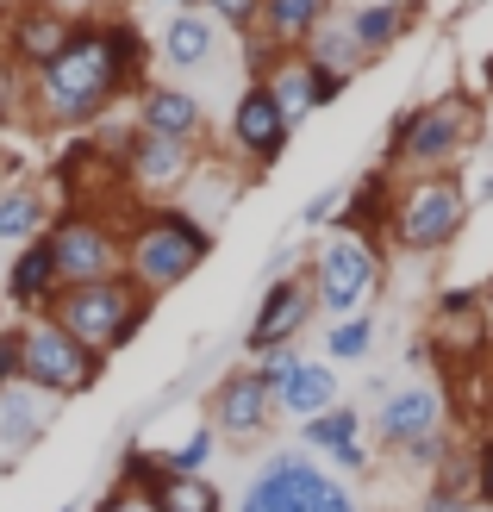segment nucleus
Listing matches in <instances>:
<instances>
[{
  "mask_svg": "<svg viewBox=\"0 0 493 512\" xmlns=\"http://www.w3.org/2000/svg\"><path fill=\"white\" fill-rule=\"evenodd\" d=\"M0 281H7V300H13V306H25V313H44V306L63 294V275H57V256H50V238L19 244Z\"/></svg>",
  "mask_w": 493,
  "mask_h": 512,
  "instance_id": "nucleus-19",
  "label": "nucleus"
},
{
  "mask_svg": "<svg viewBox=\"0 0 493 512\" xmlns=\"http://www.w3.org/2000/svg\"><path fill=\"white\" fill-rule=\"evenodd\" d=\"M213 244V225H200L188 207H150L125 225V275L138 294L163 300L213 256Z\"/></svg>",
  "mask_w": 493,
  "mask_h": 512,
  "instance_id": "nucleus-2",
  "label": "nucleus"
},
{
  "mask_svg": "<svg viewBox=\"0 0 493 512\" xmlns=\"http://www.w3.org/2000/svg\"><path fill=\"white\" fill-rule=\"evenodd\" d=\"M144 69H150V44L132 19H88L75 25L63 57L38 69L32 100L50 125H94L125 94V82H138Z\"/></svg>",
  "mask_w": 493,
  "mask_h": 512,
  "instance_id": "nucleus-1",
  "label": "nucleus"
},
{
  "mask_svg": "<svg viewBox=\"0 0 493 512\" xmlns=\"http://www.w3.org/2000/svg\"><path fill=\"white\" fill-rule=\"evenodd\" d=\"M412 19H419V7H375V0H362L356 13H344V25H350V38L362 44V57H381V50H394L406 32H412Z\"/></svg>",
  "mask_w": 493,
  "mask_h": 512,
  "instance_id": "nucleus-25",
  "label": "nucleus"
},
{
  "mask_svg": "<svg viewBox=\"0 0 493 512\" xmlns=\"http://www.w3.org/2000/svg\"><path fill=\"white\" fill-rule=\"evenodd\" d=\"M206 425H213L219 444H256L275 425V394L256 381V369H225L206 394Z\"/></svg>",
  "mask_w": 493,
  "mask_h": 512,
  "instance_id": "nucleus-9",
  "label": "nucleus"
},
{
  "mask_svg": "<svg viewBox=\"0 0 493 512\" xmlns=\"http://www.w3.org/2000/svg\"><path fill=\"white\" fill-rule=\"evenodd\" d=\"M263 88H269V100H275V113H281V125H288V132H300L306 119L319 113V100H313V63L300 57H281L269 75H263Z\"/></svg>",
  "mask_w": 493,
  "mask_h": 512,
  "instance_id": "nucleus-22",
  "label": "nucleus"
},
{
  "mask_svg": "<svg viewBox=\"0 0 493 512\" xmlns=\"http://www.w3.org/2000/svg\"><path fill=\"white\" fill-rule=\"evenodd\" d=\"M300 450H306V456H325L337 475H362V469H369V444H362V406H356V400H337L331 413L306 419V425H300Z\"/></svg>",
  "mask_w": 493,
  "mask_h": 512,
  "instance_id": "nucleus-14",
  "label": "nucleus"
},
{
  "mask_svg": "<svg viewBox=\"0 0 493 512\" xmlns=\"http://www.w3.org/2000/svg\"><path fill=\"white\" fill-rule=\"evenodd\" d=\"M375 7H419V0H375Z\"/></svg>",
  "mask_w": 493,
  "mask_h": 512,
  "instance_id": "nucleus-37",
  "label": "nucleus"
},
{
  "mask_svg": "<svg viewBox=\"0 0 493 512\" xmlns=\"http://www.w3.org/2000/svg\"><path fill=\"white\" fill-rule=\"evenodd\" d=\"M337 400H344V394H337V369L325 363V356H306V363L275 388V413H288L294 425H306V419L331 413Z\"/></svg>",
  "mask_w": 493,
  "mask_h": 512,
  "instance_id": "nucleus-20",
  "label": "nucleus"
},
{
  "mask_svg": "<svg viewBox=\"0 0 493 512\" xmlns=\"http://www.w3.org/2000/svg\"><path fill=\"white\" fill-rule=\"evenodd\" d=\"M194 7L219 25V32H256V19H263V0H194Z\"/></svg>",
  "mask_w": 493,
  "mask_h": 512,
  "instance_id": "nucleus-28",
  "label": "nucleus"
},
{
  "mask_svg": "<svg viewBox=\"0 0 493 512\" xmlns=\"http://www.w3.org/2000/svg\"><path fill=\"white\" fill-rule=\"evenodd\" d=\"M444 419H450V394L437 381H400V388H381L375 400V438L387 450H406L431 431H444Z\"/></svg>",
  "mask_w": 493,
  "mask_h": 512,
  "instance_id": "nucleus-11",
  "label": "nucleus"
},
{
  "mask_svg": "<svg viewBox=\"0 0 493 512\" xmlns=\"http://www.w3.org/2000/svg\"><path fill=\"white\" fill-rule=\"evenodd\" d=\"M300 363H306V350H300V344H275V350H263V356H250V369H256V381H263L269 394H275Z\"/></svg>",
  "mask_w": 493,
  "mask_h": 512,
  "instance_id": "nucleus-29",
  "label": "nucleus"
},
{
  "mask_svg": "<svg viewBox=\"0 0 493 512\" xmlns=\"http://www.w3.org/2000/svg\"><path fill=\"white\" fill-rule=\"evenodd\" d=\"M306 281H313V294H319V313H331V319L369 313V300L381 288V244L350 238V232L331 225V232L313 244V269H306Z\"/></svg>",
  "mask_w": 493,
  "mask_h": 512,
  "instance_id": "nucleus-6",
  "label": "nucleus"
},
{
  "mask_svg": "<svg viewBox=\"0 0 493 512\" xmlns=\"http://www.w3.org/2000/svg\"><path fill=\"white\" fill-rule=\"evenodd\" d=\"M94 512H150V506H144V500H138L132 488H113V494H107V500H100Z\"/></svg>",
  "mask_w": 493,
  "mask_h": 512,
  "instance_id": "nucleus-34",
  "label": "nucleus"
},
{
  "mask_svg": "<svg viewBox=\"0 0 493 512\" xmlns=\"http://www.w3.org/2000/svg\"><path fill=\"white\" fill-rule=\"evenodd\" d=\"M50 419H57V400H44L38 388H25V381L0 388V469L38 450L44 431H50Z\"/></svg>",
  "mask_w": 493,
  "mask_h": 512,
  "instance_id": "nucleus-17",
  "label": "nucleus"
},
{
  "mask_svg": "<svg viewBox=\"0 0 493 512\" xmlns=\"http://www.w3.org/2000/svg\"><path fill=\"white\" fill-rule=\"evenodd\" d=\"M132 119H138V132H144V138H175V144H200V132H206V107H200V94H194V88H181V82H144Z\"/></svg>",
  "mask_w": 493,
  "mask_h": 512,
  "instance_id": "nucleus-15",
  "label": "nucleus"
},
{
  "mask_svg": "<svg viewBox=\"0 0 493 512\" xmlns=\"http://www.w3.org/2000/svg\"><path fill=\"white\" fill-rule=\"evenodd\" d=\"M219 456V438H213V425H194L181 444H169L163 450V469L169 475H206V463Z\"/></svg>",
  "mask_w": 493,
  "mask_h": 512,
  "instance_id": "nucleus-27",
  "label": "nucleus"
},
{
  "mask_svg": "<svg viewBox=\"0 0 493 512\" xmlns=\"http://www.w3.org/2000/svg\"><path fill=\"white\" fill-rule=\"evenodd\" d=\"M487 413H493V375H487Z\"/></svg>",
  "mask_w": 493,
  "mask_h": 512,
  "instance_id": "nucleus-39",
  "label": "nucleus"
},
{
  "mask_svg": "<svg viewBox=\"0 0 493 512\" xmlns=\"http://www.w3.org/2000/svg\"><path fill=\"white\" fill-rule=\"evenodd\" d=\"M50 232V200L32 182H7L0 188V244H32Z\"/></svg>",
  "mask_w": 493,
  "mask_h": 512,
  "instance_id": "nucleus-23",
  "label": "nucleus"
},
{
  "mask_svg": "<svg viewBox=\"0 0 493 512\" xmlns=\"http://www.w3.org/2000/svg\"><path fill=\"white\" fill-rule=\"evenodd\" d=\"M300 57L313 63V69H325V75H337V82H356V75L369 69V57H362V44L350 38V25H344V19H325L319 32L300 44Z\"/></svg>",
  "mask_w": 493,
  "mask_h": 512,
  "instance_id": "nucleus-24",
  "label": "nucleus"
},
{
  "mask_svg": "<svg viewBox=\"0 0 493 512\" xmlns=\"http://www.w3.org/2000/svg\"><path fill=\"white\" fill-rule=\"evenodd\" d=\"M319 512H362V506H356V494L344 488V481H337V488L325 494V506H319Z\"/></svg>",
  "mask_w": 493,
  "mask_h": 512,
  "instance_id": "nucleus-35",
  "label": "nucleus"
},
{
  "mask_svg": "<svg viewBox=\"0 0 493 512\" xmlns=\"http://www.w3.org/2000/svg\"><path fill=\"white\" fill-rule=\"evenodd\" d=\"M25 100H32V88H25V69L0 50V125H13L25 119Z\"/></svg>",
  "mask_w": 493,
  "mask_h": 512,
  "instance_id": "nucleus-30",
  "label": "nucleus"
},
{
  "mask_svg": "<svg viewBox=\"0 0 493 512\" xmlns=\"http://www.w3.org/2000/svg\"><path fill=\"white\" fill-rule=\"evenodd\" d=\"M100 369H107V356L88 350L82 338H69L57 319H32L19 325V381L25 388H38L44 400H82L100 388Z\"/></svg>",
  "mask_w": 493,
  "mask_h": 512,
  "instance_id": "nucleus-5",
  "label": "nucleus"
},
{
  "mask_svg": "<svg viewBox=\"0 0 493 512\" xmlns=\"http://www.w3.org/2000/svg\"><path fill=\"white\" fill-rule=\"evenodd\" d=\"M44 238H50V256H57L63 288H82V281H100V275H125V232L100 213L69 207L63 219H50Z\"/></svg>",
  "mask_w": 493,
  "mask_h": 512,
  "instance_id": "nucleus-8",
  "label": "nucleus"
},
{
  "mask_svg": "<svg viewBox=\"0 0 493 512\" xmlns=\"http://www.w3.org/2000/svg\"><path fill=\"white\" fill-rule=\"evenodd\" d=\"M337 207H344V188H319V194H313V200L300 207V225H325Z\"/></svg>",
  "mask_w": 493,
  "mask_h": 512,
  "instance_id": "nucleus-32",
  "label": "nucleus"
},
{
  "mask_svg": "<svg viewBox=\"0 0 493 512\" xmlns=\"http://www.w3.org/2000/svg\"><path fill=\"white\" fill-rule=\"evenodd\" d=\"M394 244L406 256H431L444 250L462 225H469V188L456 175H412V182H394Z\"/></svg>",
  "mask_w": 493,
  "mask_h": 512,
  "instance_id": "nucleus-7",
  "label": "nucleus"
},
{
  "mask_svg": "<svg viewBox=\"0 0 493 512\" xmlns=\"http://www.w3.org/2000/svg\"><path fill=\"white\" fill-rule=\"evenodd\" d=\"M469 488H475V506H493V431L475 438L469 450Z\"/></svg>",
  "mask_w": 493,
  "mask_h": 512,
  "instance_id": "nucleus-31",
  "label": "nucleus"
},
{
  "mask_svg": "<svg viewBox=\"0 0 493 512\" xmlns=\"http://www.w3.org/2000/svg\"><path fill=\"white\" fill-rule=\"evenodd\" d=\"M57 512H88V500H82V494H75V500H63Z\"/></svg>",
  "mask_w": 493,
  "mask_h": 512,
  "instance_id": "nucleus-36",
  "label": "nucleus"
},
{
  "mask_svg": "<svg viewBox=\"0 0 493 512\" xmlns=\"http://www.w3.org/2000/svg\"><path fill=\"white\" fill-rule=\"evenodd\" d=\"M163 7H169V13H181V7H194V0H163Z\"/></svg>",
  "mask_w": 493,
  "mask_h": 512,
  "instance_id": "nucleus-38",
  "label": "nucleus"
},
{
  "mask_svg": "<svg viewBox=\"0 0 493 512\" xmlns=\"http://www.w3.org/2000/svg\"><path fill=\"white\" fill-rule=\"evenodd\" d=\"M313 313H319V294L300 269L263 281V306H256V319L244 325V356H263L275 344H300V331Z\"/></svg>",
  "mask_w": 493,
  "mask_h": 512,
  "instance_id": "nucleus-10",
  "label": "nucleus"
},
{
  "mask_svg": "<svg viewBox=\"0 0 493 512\" xmlns=\"http://www.w3.org/2000/svg\"><path fill=\"white\" fill-rule=\"evenodd\" d=\"M119 169H125V188H132V194H175L200 169V144H175V138H144V132H132Z\"/></svg>",
  "mask_w": 493,
  "mask_h": 512,
  "instance_id": "nucleus-13",
  "label": "nucleus"
},
{
  "mask_svg": "<svg viewBox=\"0 0 493 512\" xmlns=\"http://www.w3.org/2000/svg\"><path fill=\"white\" fill-rule=\"evenodd\" d=\"M0 275H7V263H0Z\"/></svg>",
  "mask_w": 493,
  "mask_h": 512,
  "instance_id": "nucleus-41",
  "label": "nucleus"
},
{
  "mask_svg": "<svg viewBox=\"0 0 493 512\" xmlns=\"http://www.w3.org/2000/svg\"><path fill=\"white\" fill-rule=\"evenodd\" d=\"M19 381V325L0 331V388H13Z\"/></svg>",
  "mask_w": 493,
  "mask_h": 512,
  "instance_id": "nucleus-33",
  "label": "nucleus"
},
{
  "mask_svg": "<svg viewBox=\"0 0 493 512\" xmlns=\"http://www.w3.org/2000/svg\"><path fill=\"white\" fill-rule=\"evenodd\" d=\"M331 19V0H263V19H256V32H263L275 50H294L319 32V25Z\"/></svg>",
  "mask_w": 493,
  "mask_h": 512,
  "instance_id": "nucleus-21",
  "label": "nucleus"
},
{
  "mask_svg": "<svg viewBox=\"0 0 493 512\" xmlns=\"http://www.w3.org/2000/svg\"><path fill=\"white\" fill-rule=\"evenodd\" d=\"M481 194H487V200H493V175H487V182H481Z\"/></svg>",
  "mask_w": 493,
  "mask_h": 512,
  "instance_id": "nucleus-40",
  "label": "nucleus"
},
{
  "mask_svg": "<svg viewBox=\"0 0 493 512\" xmlns=\"http://www.w3.org/2000/svg\"><path fill=\"white\" fill-rule=\"evenodd\" d=\"M150 294L132 288V275H100V281H82V288H63L57 300L44 306V319H57L69 338H82L88 350H125L144 331L150 319Z\"/></svg>",
  "mask_w": 493,
  "mask_h": 512,
  "instance_id": "nucleus-3",
  "label": "nucleus"
},
{
  "mask_svg": "<svg viewBox=\"0 0 493 512\" xmlns=\"http://www.w3.org/2000/svg\"><path fill=\"white\" fill-rule=\"evenodd\" d=\"M157 57H163L175 75H200V69H213V63L225 57V32H219V25L206 19L200 7H181V13H169V25H163Z\"/></svg>",
  "mask_w": 493,
  "mask_h": 512,
  "instance_id": "nucleus-18",
  "label": "nucleus"
},
{
  "mask_svg": "<svg viewBox=\"0 0 493 512\" xmlns=\"http://www.w3.org/2000/svg\"><path fill=\"white\" fill-rule=\"evenodd\" d=\"M475 144V100L469 94H444V100H425L394 119L387 132V157L381 169H412V175H450V163Z\"/></svg>",
  "mask_w": 493,
  "mask_h": 512,
  "instance_id": "nucleus-4",
  "label": "nucleus"
},
{
  "mask_svg": "<svg viewBox=\"0 0 493 512\" xmlns=\"http://www.w3.org/2000/svg\"><path fill=\"white\" fill-rule=\"evenodd\" d=\"M69 38H75V19L57 13V7H44V0H32V7H19L7 19V57L19 69H50L63 57Z\"/></svg>",
  "mask_w": 493,
  "mask_h": 512,
  "instance_id": "nucleus-16",
  "label": "nucleus"
},
{
  "mask_svg": "<svg viewBox=\"0 0 493 512\" xmlns=\"http://www.w3.org/2000/svg\"><path fill=\"white\" fill-rule=\"evenodd\" d=\"M225 138H231V150H238L250 169H275L281 157H288V138H294V132L281 125L269 88H263V82H244V88H238V100H231Z\"/></svg>",
  "mask_w": 493,
  "mask_h": 512,
  "instance_id": "nucleus-12",
  "label": "nucleus"
},
{
  "mask_svg": "<svg viewBox=\"0 0 493 512\" xmlns=\"http://www.w3.org/2000/svg\"><path fill=\"white\" fill-rule=\"evenodd\" d=\"M375 350V319L369 313H356V319H331L325 331V363H362V356Z\"/></svg>",
  "mask_w": 493,
  "mask_h": 512,
  "instance_id": "nucleus-26",
  "label": "nucleus"
}]
</instances>
